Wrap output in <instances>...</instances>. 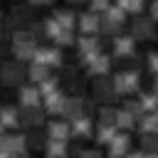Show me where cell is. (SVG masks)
<instances>
[{
	"instance_id": "6da1fadb",
	"label": "cell",
	"mask_w": 158,
	"mask_h": 158,
	"mask_svg": "<svg viewBox=\"0 0 158 158\" xmlns=\"http://www.w3.org/2000/svg\"><path fill=\"white\" fill-rule=\"evenodd\" d=\"M138 84H141V77H138V72H133V69L116 74L114 81H111V86H114L116 94H131V91L138 89Z\"/></svg>"
},
{
	"instance_id": "7a4b0ae2",
	"label": "cell",
	"mask_w": 158,
	"mask_h": 158,
	"mask_svg": "<svg viewBox=\"0 0 158 158\" xmlns=\"http://www.w3.org/2000/svg\"><path fill=\"white\" fill-rule=\"evenodd\" d=\"M25 143H27V138L22 133H12V136L10 133H0V151H5L10 156H22Z\"/></svg>"
},
{
	"instance_id": "3957f363",
	"label": "cell",
	"mask_w": 158,
	"mask_h": 158,
	"mask_svg": "<svg viewBox=\"0 0 158 158\" xmlns=\"http://www.w3.org/2000/svg\"><path fill=\"white\" fill-rule=\"evenodd\" d=\"M35 64L59 67V64H62V52H59L57 47H37V52H35Z\"/></svg>"
},
{
	"instance_id": "277c9868",
	"label": "cell",
	"mask_w": 158,
	"mask_h": 158,
	"mask_svg": "<svg viewBox=\"0 0 158 158\" xmlns=\"http://www.w3.org/2000/svg\"><path fill=\"white\" fill-rule=\"evenodd\" d=\"M0 77H2V81L5 84H17L20 79H22V64L15 59V62H5L2 67H0Z\"/></svg>"
},
{
	"instance_id": "5b68a950",
	"label": "cell",
	"mask_w": 158,
	"mask_h": 158,
	"mask_svg": "<svg viewBox=\"0 0 158 158\" xmlns=\"http://www.w3.org/2000/svg\"><path fill=\"white\" fill-rule=\"evenodd\" d=\"M128 143H131V138L126 133H116L109 143V158H123L128 153Z\"/></svg>"
},
{
	"instance_id": "8992f818",
	"label": "cell",
	"mask_w": 158,
	"mask_h": 158,
	"mask_svg": "<svg viewBox=\"0 0 158 158\" xmlns=\"http://www.w3.org/2000/svg\"><path fill=\"white\" fill-rule=\"evenodd\" d=\"M81 111H84V101H81V96H69V99L64 101V109H62V114H59V116H64V118L74 121V118H79V116H81Z\"/></svg>"
},
{
	"instance_id": "52a82bcc",
	"label": "cell",
	"mask_w": 158,
	"mask_h": 158,
	"mask_svg": "<svg viewBox=\"0 0 158 158\" xmlns=\"http://www.w3.org/2000/svg\"><path fill=\"white\" fill-rule=\"evenodd\" d=\"M17 114H20V121L25 126H40L44 121V114H42L40 106H27V109H20Z\"/></svg>"
},
{
	"instance_id": "ba28073f",
	"label": "cell",
	"mask_w": 158,
	"mask_h": 158,
	"mask_svg": "<svg viewBox=\"0 0 158 158\" xmlns=\"http://www.w3.org/2000/svg\"><path fill=\"white\" fill-rule=\"evenodd\" d=\"M153 32H156V25H153L151 17H138V20L133 22V35H136L138 40H151Z\"/></svg>"
},
{
	"instance_id": "9c48e42d",
	"label": "cell",
	"mask_w": 158,
	"mask_h": 158,
	"mask_svg": "<svg viewBox=\"0 0 158 158\" xmlns=\"http://www.w3.org/2000/svg\"><path fill=\"white\" fill-rule=\"evenodd\" d=\"M133 47H136V40L131 35H121L114 40V54H118V57H131Z\"/></svg>"
},
{
	"instance_id": "30bf717a",
	"label": "cell",
	"mask_w": 158,
	"mask_h": 158,
	"mask_svg": "<svg viewBox=\"0 0 158 158\" xmlns=\"http://www.w3.org/2000/svg\"><path fill=\"white\" fill-rule=\"evenodd\" d=\"M89 133H91V118H89V116H84V114L69 123V136H79V138H86Z\"/></svg>"
},
{
	"instance_id": "8fae6325",
	"label": "cell",
	"mask_w": 158,
	"mask_h": 158,
	"mask_svg": "<svg viewBox=\"0 0 158 158\" xmlns=\"http://www.w3.org/2000/svg\"><path fill=\"white\" fill-rule=\"evenodd\" d=\"M40 91H37V86H22L20 89V104H22V109H27V106H40Z\"/></svg>"
},
{
	"instance_id": "7c38bea8",
	"label": "cell",
	"mask_w": 158,
	"mask_h": 158,
	"mask_svg": "<svg viewBox=\"0 0 158 158\" xmlns=\"http://www.w3.org/2000/svg\"><path fill=\"white\" fill-rule=\"evenodd\" d=\"M67 138H69V123L67 121H52L49 123V141L67 143Z\"/></svg>"
},
{
	"instance_id": "4fadbf2b",
	"label": "cell",
	"mask_w": 158,
	"mask_h": 158,
	"mask_svg": "<svg viewBox=\"0 0 158 158\" xmlns=\"http://www.w3.org/2000/svg\"><path fill=\"white\" fill-rule=\"evenodd\" d=\"M0 123L2 128H15L20 123V114L15 106H0Z\"/></svg>"
},
{
	"instance_id": "5bb4252c",
	"label": "cell",
	"mask_w": 158,
	"mask_h": 158,
	"mask_svg": "<svg viewBox=\"0 0 158 158\" xmlns=\"http://www.w3.org/2000/svg\"><path fill=\"white\" fill-rule=\"evenodd\" d=\"M12 49H15V57H17V62L22 64L25 59H35L37 44H35V42H22V44H15Z\"/></svg>"
},
{
	"instance_id": "9a60e30c",
	"label": "cell",
	"mask_w": 158,
	"mask_h": 158,
	"mask_svg": "<svg viewBox=\"0 0 158 158\" xmlns=\"http://www.w3.org/2000/svg\"><path fill=\"white\" fill-rule=\"evenodd\" d=\"M62 30H72L74 27V20H77V15L72 12V10H54V17H52Z\"/></svg>"
},
{
	"instance_id": "2e32d148",
	"label": "cell",
	"mask_w": 158,
	"mask_h": 158,
	"mask_svg": "<svg viewBox=\"0 0 158 158\" xmlns=\"http://www.w3.org/2000/svg\"><path fill=\"white\" fill-rule=\"evenodd\" d=\"M64 101H67V96H64L62 91H54L52 96H47V99H44V106H47V111H49V114H62Z\"/></svg>"
},
{
	"instance_id": "e0dca14e",
	"label": "cell",
	"mask_w": 158,
	"mask_h": 158,
	"mask_svg": "<svg viewBox=\"0 0 158 158\" xmlns=\"http://www.w3.org/2000/svg\"><path fill=\"white\" fill-rule=\"evenodd\" d=\"M96 52H99V40H96V37H89V35L79 37V54H81V57L96 54Z\"/></svg>"
},
{
	"instance_id": "ac0fdd59",
	"label": "cell",
	"mask_w": 158,
	"mask_h": 158,
	"mask_svg": "<svg viewBox=\"0 0 158 158\" xmlns=\"http://www.w3.org/2000/svg\"><path fill=\"white\" fill-rule=\"evenodd\" d=\"M109 67H111V59L106 57V54H99L91 64H89V72L91 74H99V77H104L106 72H109Z\"/></svg>"
},
{
	"instance_id": "d6986e66",
	"label": "cell",
	"mask_w": 158,
	"mask_h": 158,
	"mask_svg": "<svg viewBox=\"0 0 158 158\" xmlns=\"http://www.w3.org/2000/svg\"><path fill=\"white\" fill-rule=\"evenodd\" d=\"M94 94H96L99 99H111V94H114L111 81H109V79H104V77H99V79L94 81Z\"/></svg>"
},
{
	"instance_id": "ffe728a7",
	"label": "cell",
	"mask_w": 158,
	"mask_h": 158,
	"mask_svg": "<svg viewBox=\"0 0 158 158\" xmlns=\"http://www.w3.org/2000/svg\"><path fill=\"white\" fill-rule=\"evenodd\" d=\"M77 20H79V27L84 32H94L96 25H99V15H94V12H81Z\"/></svg>"
},
{
	"instance_id": "44dd1931",
	"label": "cell",
	"mask_w": 158,
	"mask_h": 158,
	"mask_svg": "<svg viewBox=\"0 0 158 158\" xmlns=\"http://www.w3.org/2000/svg\"><path fill=\"white\" fill-rule=\"evenodd\" d=\"M114 136H116V126L114 123H99V128H96V141L99 143H111Z\"/></svg>"
},
{
	"instance_id": "7402d4cb",
	"label": "cell",
	"mask_w": 158,
	"mask_h": 158,
	"mask_svg": "<svg viewBox=\"0 0 158 158\" xmlns=\"http://www.w3.org/2000/svg\"><path fill=\"white\" fill-rule=\"evenodd\" d=\"M136 126H138V131H141L143 136L158 133V123H156V118H153V116H141V118L136 121Z\"/></svg>"
},
{
	"instance_id": "603a6c76",
	"label": "cell",
	"mask_w": 158,
	"mask_h": 158,
	"mask_svg": "<svg viewBox=\"0 0 158 158\" xmlns=\"http://www.w3.org/2000/svg\"><path fill=\"white\" fill-rule=\"evenodd\" d=\"M47 156L49 158H67V143H62V141H47Z\"/></svg>"
},
{
	"instance_id": "cb8c5ba5",
	"label": "cell",
	"mask_w": 158,
	"mask_h": 158,
	"mask_svg": "<svg viewBox=\"0 0 158 158\" xmlns=\"http://www.w3.org/2000/svg\"><path fill=\"white\" fill-rule=\"evenodd\" d=\"M30 79L32 81H44V79H49V67H44V64H32L30 67Z\"/></svg>"
},
{
	"instance_id": "d4e9b609",
	"label": "cell",
	"mask_w": 158,
	"mask_h": 158,
	"mask_svg": "<svg viewBox=\"0 0 158 158\" xmlns=\"http://www.w3.org/2000/svg\"><path fill=\"white\" fill-rule=\"evenodd\" d=\"M37 91H40V96H42V99L52 96L54 91H59V89H57V79H52V77H49V79L40 81V84H37Z\"/></svg>"
},
{
	"instance_id": "484cf974",
	"label": "cell",
	"mask_w": 158,
	"mask_h": 158,
	"mask_svg": "<svg viewBox=\"0 0 158 158\" xmlns=\"http://www.w3.org/2000/svg\"><path fill=\"white\" fill-rule=\"evenodd\" d=\"M138 99H141V101H138V104H141V111H156V109H158V94L151 91V94H141Z\"/></svg>"
},
{
	"instance_id": "4316f807",
	"label": "cell",
	"mask_w": 158,
	"mask_h": 158,
	"mask_svg": "<svg viewBox=\"0 0 158 158\" xmlns=\"http://www.w3.org/2000/svg\"><path fill=\"white\" fill-rule=\"evenodd\" d=\"M114 123L121 126V128H133L136 126V116H131L126 109H121V111H116V121Z\"/></svg>"
},
{
	"instance_id": "83f0119b",
	"label": "cell",
	"mask_w": 158,
	"mask_h": 158,
	"mask_svg": "<svg viewBox=\"0 0 158 158\" xmlns=\"http://www.w3.org/2000/svg\"><path fill=\"white\" fill-rule=\"evenodd\" d=\"M104 17H106V20H111L114 25H118V27H121V22L126 20V12H123L118 5H109V10H106V15H104Z\"/></svg>"
},
{
	"instance_id": "f1b7e54d",
	"label": "cell",
	"mask_w": 158,
	"mask_h": 158,
	"mask_svg": "<svg viewBox=\"0 0 158 158\" xmlns=\"http://www.w3.org/2000/svg\"><path fill=\"white\" fill-rule=\"evenodd\" d=\"M96 30H99L101 35H114V32H118V25H114V22H111V20H106V17H99Z\"/></svg>"
},
{
	"instance_id": "f546056e",
	"label": "cell",
	"mask_w": 158,
	"mask_h": 158,
	"mask_svg": "<svg viewBox=\"0 0 158 158\" xmlns=\"http://www.w3.org/2000/svg\"><path fill=\"white\" fill-rule=\"evenodd\" d=\"M141 143H143V148H146L148 153H158V133L143 136V138H141Z\"/></svg>"
},
{
	"instance_id": "4dcf8cb0",
	"label": "cell",
	"mask_w": 158,
	"mask_h": 158,
	"mask_svg": "<svg viewBox=\"0 0 158 158\" xmlns=\"http://www.w3.org/2000/svg\"><path fill=\"white\" fill-rule=\"evenodd\" d=\"M118 7H121L123 12H141V10H143V2H141V0H133V2L121 0V2H118Z\"/></svg>"
},
{
	"instance_id": "1f68e13d",
	"label": "cell",
	"mask_w": 158,
	"mask_h": 158,
	"mask_svg": "<svg viewBox=\"0 0 158 158\" xmlns=\"http://www.w3.org/2000/svg\"><path fill=\"white\" fill-rule=\"evenodd\" d=\"M15 44H22V42H35V35L30 32V30H20V32H15Z\"/></svg>"
},
{
	"instance_id": "d6a6232c",
	"label": "cell",
	"mask_w": 158,
	"mask_h": 158,
	"mask_svg": "<svg viewBox=\"0 0 158 158\" xmlns=\"http://www.w3.org/2000/svg\"><path fill=\"white\" fill-rule=\"evenodd\" d=\"M99 116H101V123H114V121H116V109H109V106H106V109L99 111ZM114 126H116V123H114Z\"/></svg>"
},
{
	"instance_id": "836d02e7",
	"label": "cell",
	"mask_w": 158,
	"mask_h": 158,
	"mask_svg": "<svg viewBox=\"0 0 158 158\" xmlns=\"http://www.w3.org/2000/svg\"><path fill=\"white\" fill-rule=\"evenodd\" d=\"M44 30H47V35H49V37H52V40H54V37H57V35H59V32H62V27H59V25H57V22H54V20H52V17H49V20H47V22H44Z\"/></svg>"
},
{
	"instance_id": "e575fe53",
	"label": "cell",
	"mask_w": 158,
	"mask_h": 158,
	"mask_svg": "<svg viewBox=\"0 0 158 158\" xmlns=\"http://www.w3.org/2000/svg\"><path fill=\"white\" fill-rule=\"evenodd\" d=\"M54 42H57V44H72V42H74V40H72V30H62V32L54 37Z\"/></svg>"
},
{
	"instance_id": "d590c367",
	"label": "cell",
	"mask_w": 158,
	"mask_h": 158,
	"mask_svg": "<svg viewBox=\"0 0 158 158\" xmlns=\"http://www.w3.org/2000/svg\"><path fill=\"white\" fill-rule=\"evenodd\" d=\"M106 10H109V2H104V0H94V2H91V12H94V15L106 12Z\"/></svg>"
},
{
	"instance_id": "8d00e7d4",
	"label": "cell",
	"mask_w": 158,
	"mask_h": 158,
	"mask_svg": "<svg viewBox=\"0 0 158 158\" xmlns=\"http://www.w3.org/2000/svg\"><path fill=\"white\" fill-rule=\"evenodd\" d=\"M148 64H151V69H153V72H156V77H158V52L148 54Z\"/></svg>"
},
{
	"instance_id": "74e56055",
	"label": "cell",
	"mask_w": 158,
	"mask_h": 158,
	"mask_svg": "<svg viewBox=\"0 0 158 158\" xmlns=\"http://www.w3.org/2000/svg\"><path fill=\"white\" fill-rule=\"evenodd\" d=\"M25 138H30L32 146H42V133H30V136H25Z\"/></svg>"
},
{
	"instance_id": "f35d334b",
	"label": "cell",
	"mask_w": 158,
	"mask_h": 158,
	"mask_svg": "<svg viewBox=\"0 0 158 158\" xmlns=\"http://www.w3.org/2000/svg\"><path fill=\"white\" fill-rule=\"evenodd\" d=\"M79 158H101V156H99V151H81Z\"/></svg>"
},
{
	"instance_id": "ab89813d",
	"label": "cell",
	"mask_w": 158,
	"mask_h": 158,
	"mask_svg": "<svg viewBox=\"0 0 158 158\" xmlns=\"http://www.w3.org/2000/svg\"><path fill=\"white\" fill-rule=\"evenodd\" d=\"M151 15H153L151 20H158V2H153V5H151Z\"/></svg>"
},
{
	"instance_id": "60d3db41",
	"label": "cell",
	"mask_w": 158,
	"mask_h": 158,
	"mask_svg": "<svg viewBox=\"0 0 158 158\" xmlns=\"http://www.w3.org/2000/svg\"><path fill=\"white\" fill-rule=\"evenodd\" d=\"M126 158H143V151H133V153H128Z\"/></svg>"
},
{
	"instance_id": "b9f144b4",
	"label": "cell",
	"mask_w": 158,
	"mask_h": 158,
	"mask_svg": "<svg viewBox=\"0 0 158 158\" xmlns=\"http://www.w3.org/2000/svg\"><path fill=\"white\" fill-rule=\"evenodd\" d=\"M143 158H158V153H143Z\"/></svg>"
},
{
	"instance_id": "7bdbcfd3",
	"label": "cell",
	"mask_w": 158,
	"mask_h": 158,
	"mask_svg": "<svg viewBox=\"0 0 158 158\" xmlns=\"http://www.w3.org/2000/svg\"><path fill=\"white\" fill-rule=\"evenodd\" d=\"M153 94H158V77H156V81H153Z\"/></svg>"
},
{
	"instance_id": "ee69618b",
	"label": "cell",
	"mask_w": 158,
	"mask_h": 158,
	"mask_svg": "<svg viewBox=\"0 0 158 158\" xmlns=\"http://www.w3.org/2000/svg\"><path fill=\"white\" fill-rule=\"evenodd\" d=\"M0 158H12L10 153H5V151H0Z\"/></svg>"
},
{
	"instance_id": "f6af8a7d",
	"label": "cell",
	"mask_w": 158,
	"mask_h": 158,
	"mask_svg": "<svg viewBox=\"0 0 158 158\" xmlns=\"http://www.w3.org/2000/svg\"><path fill=\"white\" fill-rule=\"evenodd\" d=\"M151 116H153V118H156V123H158V109H156V111H153Z\"/></svg>"
},
{
	"instance_id": "bcb514c9",
	"label": "cell",
	"mask_w": 158,
	"mask_h": 158,
	"mask_svg": "<svg viewBox=\"0 0 158 158\" xmlns=\"http://www.w3.org/2000/svg\"><path fill=\"white\" fill-rule=\"evenodd\" d=\"M0 133H2V123H0Z\"/></svg>"
}]
</instances>
